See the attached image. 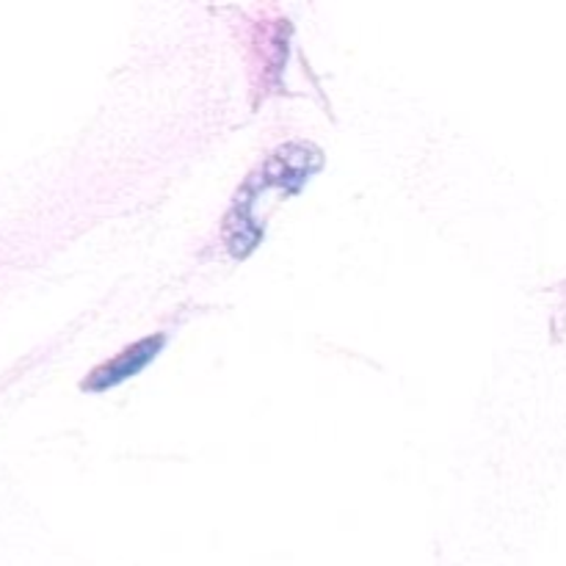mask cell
Masks as SVG:
<instances>
[{"label":"cell","instance_id":"obj_1","mask_svg":"<svg viewBox=\"0 0 566 566\" xmlns=\"http://www.w3.org/2000/svg\"><path fill=\"white\" fill-rule=\"evenodd\" d=\"M164 343H166L164 335L144 337V340H138L136 346L125 348L119 357L111 359L108 365H103L99 370H94L92 379H88L83 387H86V390H94V392H103V390H108V387H116L119 381L130 379V376L142 374V370L147 368L155 357H158V352L164 348Z\"/></svg>","mask_w":566,"mask_h":566}]
</instances>
